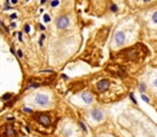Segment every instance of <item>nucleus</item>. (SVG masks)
<instances>
[{
	"mask_svg": "<svg viewBox=\"0 0 157 137\" xmlns=\"http://www.w3.org/2000/svg\"><path fill=\"white\" fill-rule=\"evenodd\" d=\"M23 111H25V113H29V114H31V113H32V109H31V108H25V109H23Z\"/></svg>",
	"mask_w": 157,
	"mask_h": 137,
	"instance_id": "nucleus-16",
	"label": "nucleus"
},
{
	"mask_svg": "<svg viewBox=\"0 0 157 137\" xmlns=\"http://www.w3.org/2000/svg\"><path fill=\"white\" fill-rule=\"evenodd\" d=\"M44 38H45V36H44V34H41V37H40V41H39V44H40V46L43 44V41H44Z\"/></svg>",
	"mask_w": 157,
	"mask_h": 137,
	"instance_id": "nucleus-18",
	"label": "nucleus"
},
{
	"mask_svg": "<svg viewBox=\"0 0 157 137\" xmlns=\"http://www.w3.org/2000/svg\"><path fill=\"white\" fill-rule=\"evenodd\" d=\"M49 102H50L49 97L46 94H44V93H38L34 97V103L37 105H39V107H46L49 104Z\"/></svg>",
	"mask_w": 157,
	"mask_h": 137,
	"instance_id": "nucleus-1",
	"label": "nucleus"
},
{
	"mask_svg": "<svg viewBox=\"0 0 157 137\" xmlns=\"http://www.w3.org/2000/svg\"><path fill=\"white\" fill-rule=\"evenodd\" d=\"M141 99H143L144 102H146V103H150V99H149V97H146L145 94H141Z\"/></svg>",
	"mask_w": 157,
	"mask_h": 137,
	"instance_id": "nucleus-13",
	"label": "nucleus"
},
{
	"mask_svg": "<svg viewBox=\"0 0 157 137\" xmlns=\"http://www.w3.org/2000/svg\"><path fill=\"white\" fill-rule=\"evenodd\" d=\"M25 32H26V33H29V32H31V26H29V25H26V26H25Z\"/></svg>",
	"mask_w": 157,
	"mask_h": 137,
	"instance_id": "nucleus-14",
	"label": "nucleus"
},
{
	"mask_svg": "<svg viewBox=\"0 0 157 137\" xmlns=\"http://www.w3.org/2000/svg\"><path fill=\"white\" fill-rule=\"evenodd\" d=\"M140 91L141 92L145 91V85H144V83H141V85H140Z\"/></svg>",
	"mask_w": 157,
	"mask_h": 137,
	"instance_id": "nucleus-19",
	"label": "nucleus"
},
{
	"mask_svg": "<svg viewBox=\"0 0 157 137\" xmlns=\"http://www.w3.org/2000/svg\"><path fill=\"white\" fill-rule=\"evenodd\" d=\"M10 17H11L12 20H15V18L17 17V15H16V14H11V16H10Z\"/></svg>",
	"mask_w": 157,
	"mask_h": 137,
	"instance_id": "nucleus-21",
	"label": "nucleus"
},
{
	"mask_svg": "<svg viewBox=\"0 0 157 137\" xmlns=\"http://www.w3.org/2000/svg\"><path fill=\"white\" fill-rule=\"evenodd\" d=\"M91 118L95 121H101L104 119V113L99 109H94V110H91Z\"/></svg>",
	"mask_w": 157,
	"mask_h": 137,
	"instance_id": "nucleus-7",
	"label": "nucleus"
},
{
	"mask_svg": "<svg viewBox=\"0 0 157 137\" xmlns=\"http://www.w3.org/2000/svg\"><path fill=\"white\" fill-rule=\"evenodd\" d=\"M151 0H143V2H150Z\"/></svg>",
	"mask_w": 157,
	"mask_h": 137,
	"instance_id": "nucleus-25",
	"label": "nucleus"
},
{
	"mask_svg": "<svg viewBox=\"0 0 157 137\" xmlns=\"http://www.w3.org/2000/svg\"><path fill=\"white\" fill-rule=\"evenodd\" d=\"M36 118H37V121H38L39 124H41L43 126H45V127H48V126L51 125V119H50V116L46 115V114H44V113H38V114L36 115Z\"/></svg>",
	"mask_w": 157,
	"mask_h": 137,
	"instance_id": "nucleus-2",
	"label": "nucleus"
},
{
	"mask_svg": "<svg viewBox=\"0 0 157 137\" xmlns=\"http://www.w3.org/2000/svg\"><path fill=\"white\" fill-rule=\"evenodd\" d=\"M10 26H11V27H12V28H15V27H16V23H15V22H12V23H11V25H10Z\"/></svg>",
	"mask_w": 157,
	"mask_h": 137,
	"instance_id": "nucleus-22",
	"label": "nucleus"
},
{
	"mask_svg": "<svg viewBox=\"0 0 157 137\" xmlns=\"http://www.w3.org/2000/svg\"><path fill=\"white\" fill-rule=\"evenodd\" d=\"M110 85H111V82H110V80H101V81H99L98 82V85H96V90L99 92H105L109 90V87H110Z\"/></svg>",
	"mask_w": 157,
	"mask_h": 137,
	"instance_id": "nucleus-5",
	"label": "nucleus"
},
{
	"mask_svg": "<svg viewBox=\"0 0 157 137\" xmlns=\"http://www.w3.org/2000/svg\"><path fill=\"white\" fill-rule=\"evenodd\" d=\"M154 86H155V87H157V79L154 81Z\"/></svg>",
	"mask_w": 157,
	"mask_h": 137,
	"instance_id": "nucleus-24",
	"label": "nucleus"
},
{
	"mask_svg": "<svg viewBox=\"0 0 157 137\" xmlns=\"http://www.w3.org/2000/svg\"><path fill=\"white\" fill-rule=\"evenodd\" d=\"M17 37H18L20 42H22V32H18V33H17Z\"/></svg>",
	"mask_w": 157,
	"mask_h": 137,
	"instance_id": "nucleus-17",
	"label": "nucleus"
},
{
	"mask_svg": "<svg viewBox=\"0 0 157 137\" xmlns=\"http://www.w3.org/2000/svg\"><path fill=\"white\" fill-rule=\"evenodd\" d=\"M59 4H60V1H59V0H52V1H51V6H52V7L59 6Z\"/></svg>",
	"mask_w": 157,
	"mask_h": 137,
	"instance_id": "nucleus-12",
	"label": "nucleus"
},
{
	"mask_svg": "<svg viewBox=\"0 0 157 137\" xmlns=\"http://www.w3.org/2000/svg\"><path fill=\"white\" fill-rule=\"evenodd\" d=\"M11 4H13V5H16V4H17V0H11Z\"/></svg>",
	"mask_w": 157,
	"mask_h": 137,
	"instance_id": "nucleus-23",
	"label": "nucleus"
},
{
	"mask_svg": "<svg viewBox=\"0 0 157 137\" xmlns=\"http://www.w3.org/2000/svg\"><path fill=\"white\" fill-rule=\"evenodd\" d=\"M79 125H80V127L83 129V131H86V127H85V126H84V125H83L82 123H79Z\"/></svg>",
	"mask_w": 157,
	"mask_h": 137,
	"instance_id": "nucleus-20",
	"label": "nucleus"
},
{
	"mask_svg": "<svg viewBox=\"0 0 157 137\" xmlns=\"http://www.w3.org/2000/svg\"><path fill=\"white\" fill-rule=\"evenodd\" d=\"M151 18H152V22H154V23H157V11H155V12L152 14V17H151Z\"/></svg>",
	"mask_w": 157,
	"mask_h": 137,
	"instance_id": "nucleus-10",
	"label": "nucleus"
},
{
	"mask_svg": "<svg viewBox=\"0 0 157 137\" xmlns=\"http://www.w3.org/2000/svg\"><path fill=\"white\" fill-rule=\"evenodd\" d=\"M0 137H16V131L13 130L12 126H5L1 130Z\"/></svg>",
	"mask_w": 157,
	"mask_h": 137,
	"instance_id": "nucleus-4",
	"label": "nucleus"
},
{
	"mask_svg": "<svg viewBox=\"0 0 157 137\" xmlns=\"http://www.w3.org/2000/svg\"><path fill=\"white\" fill-rule=\"evenodd\" d=\"M82 99H83V102L86 103V104H91V103H93V95H91V93H89V92H84V93L82 94Z\"/></svg>",
	"mask_w": 157,
	"mask_h": 137,
	"instance_id": "nucleus-8",
	"label": "nucleus"
},
{
	"mask_svg": "<svg viewBox=\"0 0 157 137\" xmlns=\"http://www.w3.org/2000/svg\"><path fill=\"white\" fill-rule=\"evenodd\" d=\"M70 26V18L67 16H60L56 20V27L59 30H65Z\"/></svg>",
	"mask_w": 157,
	"mask_h": 137,
	"instance_id": "nucleus-3",
	"label": "nucleus"
},
{
	"mask_svg": "<svg viewBox=\"0 0 157 137\" xmlns=\"http://www.w3.org/2000/svg\"><path fill=\"white\" fill-rule=\"evenodd\" d=\"M17 56H18V58H22V56H23L22 50H17Z\"/></svg>",
	"mask_w": 157,
	"mask_h": 137,
	"instance_id": "nucleus-15",
	"label": "nucleus"
},
{
	"mask_svg": "<svg viewBox=\"0 0 157 137\" xmlns=\"http://www.w3.org/2000/svg\"><path fill=\"white\" fill-rule=\"evenodd\" d=\"M50 20H51V17H50L48 14H45V15H44V22L48 23V22H50Z\"/></svg>",
	"mask_w": 157,
	"mask_h": 137,
	"instance_id": "nucleus-11",
	"label": "nucleus"
},
{
	"mask_svg": "<svg viewBox=\"0 0 157 137\" xmlns=\"http://www.w3.org/2000/svg\"><path fill=\"white\" fill-rule=\"evenodd\" d=\"M26 1H29V0H26Z\"/></svg>",
	"mask_w": 157,
	"mask_h": 137,
	"instance_id": "nucleus-26",
	"label": "nucleus"
},
{
	"mask_svg": "<svg viewBox=\"0 0 157 137\" xmlns=\"http://www.w3.org/2000/svg\"><path fill=\"white\" fill-rule=\"evenodd\" d=\"M113 39H115V43L117 46H123L125 43V34H124V32H121V31L116 32Z\"/></svg>",
	"mask_w": 157,
	"mask_h": 137,
	"instance_id": "nucleus-6",
	"label": "nucleus"
},
{
	"mask_svg": "<svg viewBox=\"0 0 157 137\" xmlns=\"http://www.w3.org/2000/svg\"><path fill=\"white\" fill-rule=\"evenodd\" d=\"M110 10L112 11V12H117V10H118V7L115 5V4H112L111 6H110Z\"/></svg>",
	"mask_w": 157,
	"mask_h": 137,
	"instance_id": "nucleus-9",
	"label": "nucleus"
}]
</instances>
